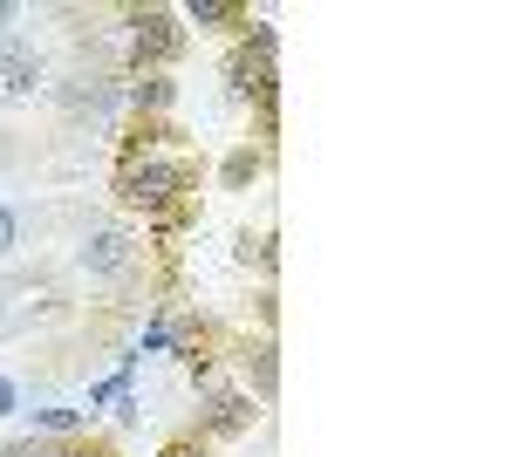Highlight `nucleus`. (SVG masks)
<instances>
[{
    "label": "nucleus",
    "mask_w": 512,
    "mask_h": 457,
    "mask_svg": "<svg viewBox=\"0 0 512 457\" xmlns=\"http://www.w3.org/2000/svg\"><path fill=\"white\" fill-rule=\"evenodd\" d=\"M178 21H192V28H233L239 7H233V0H192V7H185Z\"/></svg>",
    "instance_id": "nucleus-8"
},
{
    "label": "nucleus",
    "mask_w": 512,
    "mask_h": 457,
    "mask_svg": "<svg viewBox=\"0 0 512 457\" xmlns=\"http://www.w3.org/2000/svg\"><path fill=\"white\" fill-rule=\"evenodd\" d=\"M130 28H137V35H130L137 62H171V55L185 48V21H178V14H164V7H144Z\"/></svg>",
    "instance_id": "nucleus-3"
},
{
    "label": "nucleus",
    "mask_w": 512,
    "mask_h": 457,
    "mask_svg": "<svg viewBox=\"0 0 512 457\" xmlns=\"http://www.w3.org/2000/svg\"><path fill=\"white\" fill-rule=\"evenodd\" d=\"M185 191V164L158 144H137V151H123L117 164V198L130 212H171V198Z\"/></svg>",
    "instance_id": "nucleus-1"
},
{
    "label": "nucleus",
    "mask_w": 512,
    "mask_h": 457,
    "mask_svg": "<svg viewBox=\"0 0 512 457\" xmlns=\"http://www.w3.org/2000/svg\"><path fill=\"white\" fill-rule=\"evenodd\" d=\"M178 457H205V451H192V444H185V451H178Z\"/></svg>",
    "instance_id": "nucleus-16"
},
{
    "label": "nucleus",
    "mask_w": 512,
    "mask_h": 457,
    "mask_svg": "<svg viewBox=\"0 0 512 457\" xmlns=\"http://www.w3.org/2000/svg\"><path fill=\"white\" fill-rule=\"evenodd\" d=\"M130 96H137V110H171V96H178V89H171L164 76H144Z\"/></svg>",
    "instance_id": "nucleus-9"
},
{
    "label": "nucleus",
    "mask_w": 512,
    "mask_h": 457,
    "mask_svg": "<svg viewBox=\"0 0 512 457\" xmlns=\"http://www.w3.org/2000/svg\"><path fill=\"white\" fill-rule=\"evenodd\" d=\"M35 82H41V62L28 55V48L7 41V48H0V89H7V96H28Z\"/></svg>",
    "instance_id": "nucleus-6"
},
{
    "label": "nucleus",
    "mask_w": 512,
    "mask_h": 457,
    "mask_svg": "<svg viewBox=\"0 0 512 457\" xmlns=\"http://www.w3.org/2000/svg\"><path fill=\"white\" fill-rule=\"evenodd\" d=\"M14 28H21V7H14V0H0V41L14 35Z\"/></svg>",
    "instance_id": "nucleus-14"
},
{
    "label": "nucleus",
    "mask_w": 512,
    "mask_h": 457,
    "mask_svg": "<svg viewBox=\"0 0 512 457\" xmlns=\"http://www.w3.org/2000/svg\"><path fill=\"white\" fill-rule=\"evenodd\" d=\"M130 267H137V239L123 226H96L82 239V273H89V280H123Z\"/></svg>",
    "instance_id": "nucleus-2"
},
{
    "label": "nucleus",
    "mask_w": 512,
    "mask_h": 457,
    "mask_svg": "<svg viewBox=\"0 0 512 457\" xmlns=\"http://www.w3.org/2000/svg\"><path fill=\"white\" fill-rule=\"evenodd\" d=\"M14 410H21V382L0 376V417H14Z\"/></svg>",
    "instance_id": "nucleus-11"
},
{
    "label": "nucleus",
    "mask_w": 512,
    "mask_h": 457,
    "mask_svg": "<svg viewBox=\"0 0 512 457\" xmlns=\"http://www.w3.org/2000/svg\"><path fill=\"white\" fill-rule=\"evenodd\" d=\"M55 457H103V451H55Z\"/></svg>",
    "instance_id": "nucleus-15"
},
{
    "label": "nucleus",
    "mask_w": 512,
    "mask_h": 457,
    "mask_svg": "<svg viewBox=\"0 0 512 457\" xmlns=\"http://www.w3.org/2000/svg\"><path fill=\"white\" fill-rule=\"evenodd\" d=\"M246 423H253V396H246V389H212L205 430H219V437H226V430H246Z\"/></svg>",
    "instance_id": "nucleus-5"
},
{
    "label": "nucleus",
    "mask_w": 512,
    "mask_h": 457,
    "mask_svg": "<svg viewBox=\"0 0 512 457\" xmlns=\"http://www.w3.org/2000/svg\"><path fill=\"white\" fill-rule=\"evenodd\" d=\"M14 239H21V219H14V212L0 205V253H14Z\"/></svg>",
    "instance_id": "nucleus-12"
},
{
    "label": "nucleus",
    "mask_w": 512,
    "mask_h": 457,
    "mask_svg": "<svg viewBox=\"0 0 512 457\" xmlns=\"http://www.w3.org/2000/svg\"><path fill=\"white\" fill-rule=\"evenodd\" d=\"M28 423H35V437H69V430H82V410H62V403H48V410H28Z\"/></svg>",
    "instance_id": "nucleus-7"
},
{
    "label": "nucleus",
    "mask_w": 512,
    "mask_h": 457,
    "mask_svg": "<svg viewBox=\"0 0 512 457\" xmlns=\"http://www.w3.org/2000/svg\"><path fill=\"white\" fill-rule=\"evenodd\" d=\"M253 376H260V403H267V396H274V348L267 342L253 348Z\"/></svg>",
    "instance_id": "nucleus-10"
},
{
    "label": "nucleus",
    "mask_w": 512,
    "mask_h": 457,
    "mask_svg": "<svg viewBox=\"0 0 512 457\" xmlns=\"http://www.w3.org/2000/svg\"><path fill=\"white\" fill-rule=\"evenodd\" d=\"M0 314H7V294H0Z\"/></svg>",
    "instance_id": "nucleus-17"
},
{
    "label": "nucleus",
    "mask_w": 512,
    "mask_h": 457,
    "mask_svg": "<svg viewBox=\"0 0 512 457\" xmlns=\"http://www.w3.org/2000/svg\"><path fill=\"white\" fill-rule=\"evenodd\" d=\"M0 457H55V451H48L41 437H21V444H7V451H0Z\"/></svg>",
    "instance_id": "nucleus-13"
},
{
    "label": "nucleus",
    "mask_w": 512,
    "mask_h": 457,
    "mask_svg": "<svg viewBox=\"0 0 512 457\" xmlns=\"http://www.w3.org/2000/svg\"><path fill=\"white\" fill-rule=\"evenodd\" d=\"M226 82H233L239 96H260V103H274V62H267V55H253V48H239L233 62H226Z\"/></svg>",
    "instance_id": "nucleus-4"
}]
</instances>
